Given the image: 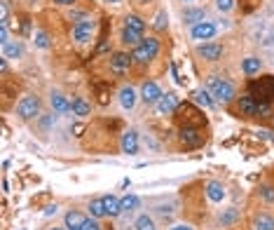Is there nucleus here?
Masks as SVG:
<instances>
[{
  "label": "nucleus",
  "mask_w": 274,
  "mask_h": 230,
  "mask_svg": "<svg viewBox=\"0 0 274 230\" xmlns=\"http://www.w3.org/2000/svg\"><path fill=\"white\" fill-rule=\"evenodd\" d=\"M159 54V40L155 38H143L141 45H136L132 52V59L138 61V64H148L150 59H155V56Z\"/></svg>",
  "instance_id": "nucleus-1"
},
{
  "label": "nucleus",
  "mask_w": 274,
  "mask_h": 230,
  "mask_svg": "<svg viewBox=\"0 0 274 230\" xmlns=\"http://www.w3.org/2000/svg\"><path fill=\"white\" fill-rule=\"evenodd\" d=\"M208 92H211V97L223 101V104H230L232 99H235V87H232L230 82L218 80V78H208Z\"/></svg>",
  "instance_id": "nucleus-2"
},
{
  "label": "nucleus",
  "mask_w": 274,
  "mask_h": 230,
  "mask_svg": "<svg viewBox=\"0 0 274 230\" xmlns=\"http://www.w3.org/2000/svg\"><path fill=\"white\" fill-rule=\"evenodd\" d=\"M17 113L22 115L24 120H33V118H38V113H40V101H38V97H24L22 101L17 104Z\"/></svg>",
  "instance_id": "nucleus-3"
},
{
  "label": "nucleus",
  "mask_w": 274,
  "mask_h": 230,
  "mask_svg": "<svg viewBox=\"0 0 274 230\" xmlns=\"http://www.w3.org/2000/svg\"><path fill=\"white\" fill-rule=\"evenodd\" d=\"M92 33H94V22L82 19V22H77L75 26H73V40L80 43V45H85V43L92 40Z\"/></svg>",
  "instance_id": "nucleus-4"
},
{
  "label": "nucleus",
  "mask_w": 274,
  "mask_h": 230,
  "mask_svg": "<svg viewBox=\"0 0 274 230\" xmlns=\"http://www.w3.org/2000/svg\"><path fill=\"white\" fill-rule=\"evenodd\" d=\"M190 35H192V40H211L216 35V24L204 19V22H199V24L192 26Z\"/></svg>",
  "instance_id": "nucleus-5"
},
{
  "label": "nucleus",
  "mask_w": 274,
  "mask_h": 230,
  "mask_svg": "<svg viewBox=\"0 0 274 230\" xmlns=\"http://www.w3.org/2000/svg\"><path fill=\"white\" fill-rule=\"evenodd\" d=\"M129 66H132V54H124V52H115L110 59V71L117 73V75L129 71Z\"/></svg>",
  "instance_id": "nucleus-6"
},
{
  "label": "nucleus",
  "mask_w": 274,
  "mask_h": 230,
  "mask_svg": "<svg viewBox=\"0 0 274 230\" xmlns=\"http://www.w3.org/2000/svg\"><path fill=\"white\" fill-rule=\"evenodd\" d=\"M197 54L204 56L206 61H218L220 56H223V45L218 43H206V45H199Z\"/></svg>",
  "instance_id": "nucleus-7"
},
{
  "label": "nucleus",
  "mask_w": 274,
  "mask_h": 230,
  "mask_svg": "<svg viewBox=\"0 0 274 230\" xmlns=\"http://www.w3.org/2000/svg\"><path fill=\"white\" fill-rule=\"evenodd\" d=\"M141 99L145 101V104H157L159 99H162V89L157 87V82H143Z\"/></svg>",
  "instance_id": "nucleus-8"
},
{
  "label": "nucleus",
  "mask_w": 274,
  "mask_h": 230,
  "mask_svg": "<svg viewBox=\"0 0 274 230\" xmlns=\"http://www.w3.org/2000/svg\"><path fill=\"white\" fill-rule=\"evenodd\" d=\"M122 153H127V155L138 153V134L134 129L124 131V137H122Z\"/></svg>",
  "instance_id": "nucleus-9"
},
{
  "label": "nucleus",
  "mask_w": 274,
  "mask_h": 230,
  "mask_svg": "<svg viewBox=\"0 0 274 230\" xmlns=\"http://www.w3.org/2000/svg\"><path fill=\"white\" fill-rule=\"evenodd\" d=\"M103 204H106V216H110V219H115V216H120L122 214V200L115 195H106L103 197Z\"/></svg>",
  "instance_id": "nucleus-10"
},
{
  "label": "nucleus",
  "mask_w": 274,
  "mask_h": 230,
  "mask_svg": "<svg viewBox=\"0 0 274 230\" xmlns=\"http://www.w3.org/2000/svg\"><path fill=\"white\" fill-rule=\"evenodd\" d=\"M50 104H52V108H54L56 113H68V110H73V104L68 101L66 97H64V94H59V92H52Z\"/></svg>",
  "instance_id": "nucleus-11"
},
{
  "label": "nucleus",
  "mask_w": 274,
  "mask_h": 230,
  "mask_svg": "<svg viewBox=\"0 0 274 230\" xmlns=\"http://www.w3.org/2000/svg\"><path fill=\"white\" fill-rule=\"evenodd\" d=\"M206 197L211 200V202H223L225 200V186L223 183H218V181L206 183Z\"/></svg>",
  "instance_id": "nucleus-12"
},
{
  "label": "nucleus",
  "mask_w": 274,
  "mask_h": 230,
  "mask_svg": "<svg viewBox=\"0 0 274 230\" xmlns=\"http://www.w3.org/2000/svg\"><path fill=\"white\" fill-rule=\"evenodd\" d=\"M176 108H178V104H176L174 94H162V99L157 101V110H159V113H162V115H171Z\"/></svg>",
  "instance_id": "nucleus-13"
},
{
  "label": "nucleus",
  "mask_w": 274,
  "mask_h": 230,
  "mask_svg": "<svg viewBox=\"0 0 274 230\" xmlns=\"http://www.w3.org/2000/svg\"><path fill=\"white\" fill-rule=\"evenodd\" d=\"M237 108H239L241 115H246V118H251V115L258 113V101L253 97H241L239 104H237Z\"/></svg>",
  "instance_id": "nucleus-14"
},
{
  "label": "nucleus",
  "mask_w": 274,
  "mask_h": 230,
  "mask_svg": "<svg viewBox=\"0 0 274 230\" xmlns=\"http://www.w3.org/2000/svg\"><path fill=\"white\" fill-rule=\"evenodd\" d=\"M136 89L134 87H122L120 89V104H122V108H129L132 110L134 106H136Z\"/></svg>",
  "instance_id": "nucleus-15"
},
{
  "label": "nucleus",
  "mask_w": 274,
  "mask_h": 230,
  "mask_svg": "<svg viewBox=\"0 0 274 230\" xmlns=\"http://www.w3.org/2000/svg\"><path fill=\"white\" fill-rule=\"evenodd\" d=\"M181 141L185 143L187 148H195L202 143V137H199V131L197 129H192V127H185V129L181 131Z\"/></svg>",
  "instance_id": "nucleus-16"
},
{
  "label": "nucleus",
  "mask_w": 274,
  "mask_h": 230,
  "mask_svg": "<svg viewBox=\"0 0 274 230\" xmlns=\"http://www.w3.org/2000/svg\"><path fill=\"white\" fill-rule=\"evenodd\" d=\"M85 221H87V216L80 212H68L66 214V228L68 230H80L85 225Z\"/></svg>",
  "instance_id": "nucleus-17"
},
{
  "label": "nucleus",
  "mask_w": 274,
  "mask_h": 230,
  "mask_svg": "<svg viewBox=\"0 0 274 230\" xmlns=\"http://www.w3.org/2000/svg\"><path fill=\"white\" fill-rule=\"evenodd\" d=\"M260 68H263V61L258 59V56H248V59L241 61V71L246 73V75H256V73H260Z\"/></svg>",
  "instance_id": "nucleus-18"
},
{
  "label": "nucleus",
  "mask_w": 274,
  "mask_h": 230,
  "mask_svg": "<svg viewBox=\"0 0 274 230\" xmlns=\"http://www.w3.org/2000/svg\"><path fill=\"white\" fill-rule=\"evenodd\" d=\"M124 28H129V31H136V33H143V31H145V22H143L141 16H136V14H127Z\"/></svg>",
  "instance_id": "nucleus-19"
},
{
  "label": "nucleus",
  "mask_w": 274,
  "mask_h": 230,
  "mask_svg": "<svg viewBox=\"0 0 274 230\" xmlns=\"http://www.w3.org/2000/svg\"><path fill=\"white\" fill-rule=\"evenodd\" d=\"M253 230H274V219L267 216V214H260L253 221Z\"/></svg>",
  "instance_id": "nucleus-20"
},
{
  "label": "nucleus",
  "mask_w": 274,
  "mask_h": 230,
  "mask_svg": "<svg viewBox=\"0 0 274 230\" xmlns=\"http://www.w3.org/2000/svg\"><path fill=\"white\" fill-rule=\"evenodd\" d=\"M192 97H195V101H197L199 106H204V108H211V106H214V99H211V92H208V89H197Z\"/></svg>",
  "instance_id": "nucleus-21"
},
{
  "label": "nucleus",
  "mask_w": 274,
  "mask_h": 230,
  "mask_svg": "<svg viewBox=\"0 0 274 230\" xmlns=\"http://www.w3.org/2000/svg\"><path fill=\"white\" fill-rule=\"evenodd\" d=\"M89 214H92L94 219H103V216H106L103 197H99V200H92V202H89Z\"/></svg>",
  "instance_id": "nucleus-22"
},
{
  "label": "nucleus",
  "mask_w": 274,
  "mask_h": 230,
  "mask_svg": "<svg viewBox=\"0 0 274 230\" xmlns=\"http://www.w3.org/2000/svg\"><path fill=\"white\" fill-rule=\"evenodd\" d=\"M134 228L136 230H157V225H155L153 216H148V214H141L136 219V223H134Z\"/></svg>",
  "instance_id": "nucleus-23"
},
{
  "label": "nucleus",
  "mask_w": 274,
  "mask_h": 230,
  "mask_svg": "<svg viewBox=\"0 0 274 230\" xmlns=\"http://www.w3.org/2000/svg\"><path fill=\"white\" fill-rule=\"evenodd\" d=\"M89 110H92V108H89V104L85 101V99H80V97L73 99V113H75L77 118H85V115H89Z\"/></svg>",
  "instance_id": "nucleus-24"
},
{
  "label": "nucleus",
  "mask_w": 274,
  "mask_h": 230,
  "mask_svg": "<svg viewBox=\"0 0 274 230\" xmlns=\"http://www.w3.org/2000/svg\"><path fill=\"white\" fill-rule=\"evenodd\" d=\"M3 56H5V59H19V56H22V47H19L17 43H7L5 47H3Z\"/></svg>",
  "instance_id": "nucleus-25"
},
{
  "label": "nucleus",
  "mask_w": 274,
  "mask_h": 230,
  "mask_svg": "<svg viewBox=\"0 0 274 230\" xmlns=\"http://www.w3.org/2000/svg\"><path fill=\"white\" fill-rule=\"evenodd\" d=\"M141 33H136V31H129V28H124L122 31V43H127V45H141Z\"/></svg>",
  "instance_id": "nucleus-26"
},
{
  "label": "nucleus",
  "mask_w": 274,
  "mask_h": 230,
  "mask_svg": "<svg viewBox=\"0 0 274 230\" xmlns=\"http://www.w3.org/2000/svg\"><path fill=\"white\" fill-rule=\"evenodd\" d=\"M183 19H185L187 24H199V22H204V10H187L185 14H183Z\"/></svg>",
  "instance_id": "nucleus-27"
},
{
  "label": "nucleus",
  "mask_w": 274,
  "mask_h": 230,
  "mask_svg": "<svg viewBox=\"0 0 274 230\" xmlns=\"http://www.w3.org/2000/svg\"><path fill=\"white\" fill-rule=\"evenodd\" d=\"M138 207V197L136 195H124L122 197V212H134Z\"/></svg>",
  "instance_id": "nucleus-28"
},
{
  "label": "nucleus",
  "mask_w": 274,
  "mask_h": 230,
  "mask_svg": "<svg viewBox=\"0 0 274 230\" xmlns=\"http://www.w3.org/2000/svg\"><path fill=\"white\" fill-rule=\"evenodd\" d=\"M35 45H38V47H43V49L50 47V38H47V33H45V31L35 33Z\"/></svg>",
  "instance_id": "nucleus-29"
},
{
  "label": "nucleus",
  "mask_w": 274,
  "mask_h": 230,
  "mask_svg": "<svg viewBox=\"0 0 274 230\" xmlns=\"http://www.w3.org/2000/svg\"><path fill=\"white\" fill-rule=\"evenodd\" d=\"M166 22H169L166 12H159L157 19H155V28H157V31H164V28H166Z\"/></svg>",
  "instance_id": "nucleus-30"
},
{
  "label": "nucleus",
  "mask_w": 274,
  "mask_h": 230,
  "mask_svg": "<svg viewBox=\"0 0 274 230\" xmlns=\"http://www.w3.org/2000/svg\"><path fill=\"white\" fill-rule=\"evenodd\" d=\"M260 195H263L265 202H274V188L272 186H263L260 188Z\"/></svg>",
  "instance_id": "nucleus-31"
},
{
  "label": "nucleus",
  "mask_w": 274,
  "mask_h": 230,
  "mask_svg": "<svg viewBox=\"0 0 274 230\" xmlns=\"http://www.w3.org/2000/svg\"><path fill=\"white\" fill-rule=\"evenodd\" d=\"M216 7H218L220 12H230L232 7H235V0H216Z\"/></svg>",
  "instance_id": "nucleus-32"
},
{
  "label": "nucleus",
  "mask_w": 274,
  "mask_h": 230,
  "mask_svg": "<svg viewBox=\"0 0 274 230\" xmlns=\"http://www.w3.org/2000/svg\"><path fill=\"white\" fill-rule=\"evenodd\" d=\"M237 219V212L235 209H230V212L225 214V216H220V221H223V223H230V221H235Z\"/></svg>",
  "instance_id": "nucleus-33"
},
{
  "label": "nucleus",
  "mask_w": 274,
  "mask_h": 230,
  "mask_svg": "<svg viewBox=\"0 0 274 230\" xmlns=\"http://www.w3.org/2000/svg\"><path fill=\"white\" fill-rule=\"evenodd\" d=\"M80 230H99V223H96V221H92V219H87Z\"/></svg>",
  "instance_id": "nucleus-34"
},
{
  "label": "nucleus",
  "mask_w": 274,
  "mask_h": 230,
  "mask_svg": "<svg viewBox=\"0 0 274 230\" xmlns=\"http://www.w3.org/2000/svg\"><path fill=\"white\" fill-rule=\"evenodd\" d=\"M169 230H195L192 225H187V223H176V225H171Z\"/></svg>",
  "instance_id": "nucleus-35"
},
{
  "label": "nucleus",
  "mask_w": 274,
  "mask_h": 230,
  "mask_svg": "<svg viewBox=\"0 0 274 230\" xmlns=\"http://www.w3.org/2000/svg\"><path fill=\"white\" fill-rule=\"evenodd\" d=\"M56 5H73V3H75V0H54Z\"/></svg>",
  "instance_id": "nucleus-36"
},
{
  "label": "nucleus",
  "mask_w": 274,
  "mask_h": 230,
  "mask_svg": "<svg viewBox=\"0 0 274 230\" xmlns=\"http://www.w3.org/2000/svg\"><path fill=\"white\" fill-rule=\"evenodd\" d=\"M45 214H47V216H50V214H56V207H47L45 209Z\"/></svg>",
  "instance_id": "nucleus-37"
},
{
  "label": "nucleus",
  "mask_w": 274,
  "mask_h": 230,
  "mask_svg": "<svg viewBox=\"0 0 274 230\" xmlns=\"http://www.w3.org/2000/svg\"><path fill=\"white\" fill-rule=\"evenodd\" d=\"M106 3H110V5H117V3H120V0H106Z\"/></svg>",
  "instance_id": "nucleus-38"
},
{
  "label": "nucleus",
  "mask_w": 274,
  "mask_h": 230,
  "mask_svg": "<svg viewBox=\"0 0 274 230\" xmlns=\"http://www.w3.org/2000/svg\"><path fill=\"white\" fill-rule=\"evenodd\" d=\"M138 3H141V5H148V3H150V0H138Z\"/></svg>",
  "instance_id": "nucleus-39"
},
{
  "label": "nucleus",
  "mask_w": 274,
  "mask_h": 230,
  "mask_svg": "<svg viewBox=\"0 0 274 230\" xmlns=\"http://www.w3.org/2000/svg\"><path fill=\"white\" fill-rule=\"evenodd\" d=\"M52 230H61V228H52Z\"/></svg>",
  "instance_id": "nucleus-40"
},
{
  "label": "nucleus",
  "mask_w": 274,
  "mask_h": 230,
  "mask_svg": "<svg viewBox=\"0 0 274 230\" xmlns=\"http://www.w3.org/2000/svg\"><path fill=\"white\" fill-rule=\"evenodd\" d=\"M185 3H190V0H185Z\"/></svg>",
  "instance_id": "nucleus-41"
}]
</instances>
